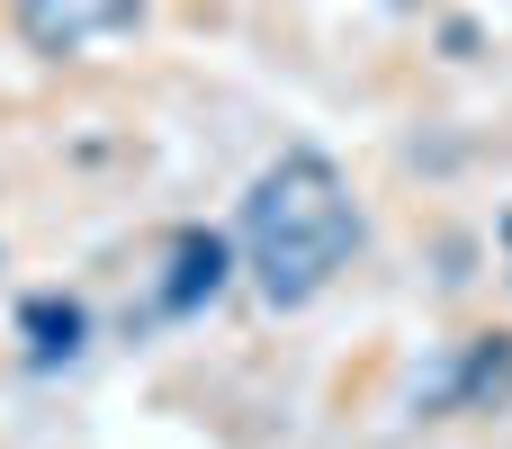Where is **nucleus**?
Masks as SVG:
<instances>
[{"label": "nucleus", "instance_id": "nucleus-1", "mask_svg": "<svg viewBox=\"0 0 512 449\" xmlns=\"http://www.w3.org/2000/svg\"><path fill=\"white\" fill-rule=\"evenodd\" d=\"M360 252V207L324 153H279L243 198V261L270 306H306Z\"/></svg>", "mask_w": 512, "mask_h": 449}, {"label": "nucleus", "instance_id": "nucleus-2", "mask_svg": "<svg viewBox=\"0 0 512 449\" xmlns=\"http://www.w3.org/2000/svg\"><path fill=\"white\" fill-rule=\"evenodd\" d=\"M135 18H144V0H18V27L36 54H81L90 36H117Z\"/></svg>", "mask_w": 512, "mask_h": 449}, {"label": "nucleus", "instance_id": "nucleus-3", "mask_svg": "<svg viewBox=\"0 0 512 449\" xmlns=\"http://www.w3.org/2000/svg\"><path fill=\"white\" fill-rule=\"evenodd\" d=\"M225 288V243L216 234H180V279H171V306H198Z\"/></svg>", "mask_w": 512, "mask_h": 449}, {"label": "nucleus", "instance_id": "nucleus-4", "mask_svg": "<svg viewBox=\"0 0 512 449\" xmlns=\"http://www.w3.org/2000/svg\"><path fill=\"white\" fill-rule=\"evenodd\" d=\"M27 351L36 360H72L81 351V306L72 297H36L27 306Z\"/></svg>", "mask_w": 512, "mask_h": 449}]
</instances>
